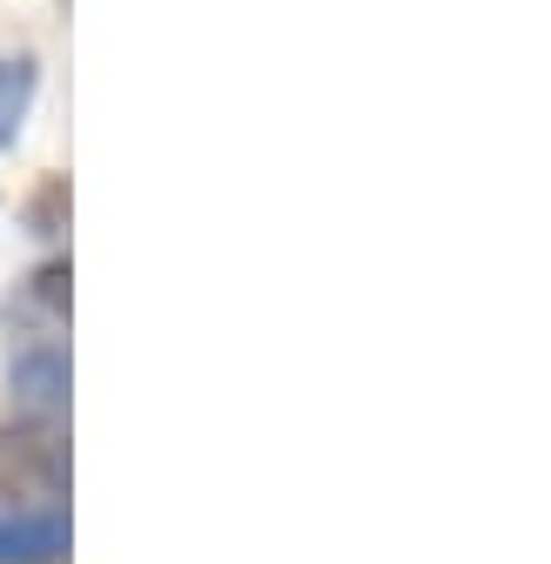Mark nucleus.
<instances>
[{"instance_id": "4", "label": "nucleus", "mask_w": 551, "mask_h": 564, "mask_svg": "<svg viewBox=\"0 0 551 564\" xmlns=\"http://www.w3.org/2000/svg\"><path fill=\"white\" fill-rule=\"evenodd\" d=\"M28 61H14V75H0V134H14V115H21V95H28Z\"/></svg>"}, {"instance_id": "1", "label": "nucleus", "mask_w": 551, "mask_h": 564, "mask_svg": "<svg viewBox=\"0 0 551 564\" xmlns=\"http://www.w3.org/2000/svg\"><path fill=\"white\" fill-rule=\"evenodd\" d=\"M67 490V437L54 416H21L0 423V505L28 511V505H54Z\"/></svg>"}, {"instance_id": "5", "label": "nucleus", "mask_w": 551, "mask_h": 564, "mask_svg": "<svg viewBox=\"0 0 551 564\" xmlns=\"http://www.w3.org/2000/svg\"><path fill=\"white\" fill-rule=\"evenodd\" d=\"M61 282H67V269H61V262H54V269H41V303H54V310L67 303V290H61Z\"/></svg>"}, {"instance_id": "3", "label": "nucleus", "mask_w": 551, "mask_h": 564, "mask_svg": "<svg viewBox=\"0 0 551 564\" xmlns=\"http://www.w3.org/2000/svg\"><path fill=\"white\" fill-rule=\"evenodd\" d=\"M67 551L61 518H0V564H54Z\"/></svg>"}, {"instance_id": "2", "label": "nucleus", "mask_w": 551, "mask_h": 564, "mask_svg": "<svg viewBox=\"0 0 551 564\" xmlns=\"http://www.w3.org/2000/svg\"><path fill=\"white\" fill-rule=\"evenodd\" d=\"M14 397L28 403V416L67 410V357L61 349H28V357L14 364Z\"/></svg>"}]
</instances>
